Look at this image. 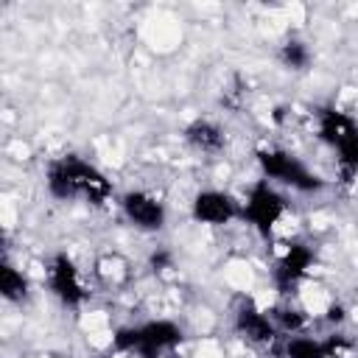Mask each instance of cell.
Wrapping results in <instances>:
<instances>
[{
  "mask_svg": "<svg viewBox=\"0 0 358 358\" xmlns=\"http://www.w3.org/2000/svg\"><path fill=\"white\" fill-rule=\"evenodd\" d=\"M25 288H28V285H25L22 271H17L11 263H6L3 271H0V291H3V296L11 299V302H17V299L25 296Z\"/></svg>",
  "mask_w": 358,
  "mask_h": 358,
  "instance_id": "cell-12",
  "label": "cell"
},
{
  "mask_svg": "<svg viewBox=\"0 0 358 358\" xmlns=\"http://www.w3.org/2000/svg\"><path fill=\"white\" fill-rule=\"evenodd\" d=\"M185 140L201 154H215L224 148V131L213 120H193L185 129Z\"/></svg>",
  "mask_w": 358,
  "mask_h": 358,
  "instance_id": "cell-9",
  "label": "cell"
},
{
  "mask_svg": "<svg viewBox=\"0 0 358 358\" xmlns=\"http://www.w3.org/2000/svg\"><path fill=\"white\" fill-rule=\"evenodd\" d=\"M48 282H50V291H53L62 302H67V305H78V302L87 299V285H84V280H81V271H78V268L73 266V260L64 257V255H59V257L50 263V268H48Z\"/></svg>",
  "mask_w": 358,
  "mask_h": 358,
  "instance_id": "cell-4",
  "label": "cell"
},
{
  "mask_svg": "<svg viewBox=\"0 0 358 358\" xmlns=\"http://www.w3.org/2000/svg\"><path fill=\"white\" fill-rule=\"evenodd\" d=\"M280 59H282L288 67L302 70V67L308 64V48H305L302 42H285L282 50H280Z\"/></svg>",
  "mask_w": 358,
  "mask_h": 358,
  "instance_id": "cell-13",
  "label": "cell"
},
{
  "mask_svg": "<svg viewBox=\"0 0 358 358\" xmlns=\"http://www.w3.org/2000/svg\"><path fill=\"white\" fill-rule=\"evenodd\" d=\"M285 215V201L282 196L268 187L266 182L255 185L249 190V199H246V218L252 227H257L260 232H268L277 227V221Z\"/></svg>",
  "mask_w": 358,
  "mask_h": 358,
  "instance_id": "cell-2",
  "label": "cell"
},
{
  "mask_svg": "<svg viewBox=\"0 0 358 358\" xmlns=\"http://www.w3.org/2000/svg\"><path fill=\"white\" fill-rule=\"evenodd\" d=\"M257 159H260L266 176H271V179H280V182H285V185H291V187H299V190H313V187H319L316 176H310V173L302 168V162H296V157H291V154H285V151H280V148L260 151Z\"/></svg>",
  "mask_w": 358,
  "mask_h": 358,
  "instance_id": "cell-3",
  "label": "cell"
},
{
  "mask_svg": "<svg viewBox=\"0 0 358 358\" xmlns=\"http://www.w3.org/2000/svg\"><path fill=\"white\" fill-rule=\"evenodd\" d=\"M103 358H117V355H103Z\"/></svg>",
  "mask_w": 358,
  "mask_h": 358,
  "instance_id": "cell-14",
  "label": "cell"
},
{
  "mask_svg": "<svg viewBox=\"0 0 358 358\" xmlns=\"http://www.w3.org/2000/svg\"><path fill=\"white\" fill-rule=\"evenodd\" d=\"M123 213L131 224H137L140 229H159L165 224V207L162 201H157V196L145 193V190H131L123 196Z\"/></svg>",
  "mask_w": 358,
  "mask_h": 358,
  "instance_id": "cell-5",
  "label": "cell"
},
{
  "mask_svg": "<svg viewBox=\"0 0 358 358\" xmlns=\"http://www.w3.org/2000/svg\"><path fill=\"white\" fill-rule=\"evenodd\" d=\"M95 271H98V277H101L106 285H123V282L129 280V266H126V260L117 257V255L101 257Z\"/></svg>",
  "mask_w": 358,
  "mask_h": 358,
  "instance_id": "cell-10",
  "label": "cell"
},
{
  "mask_svg": "<svg viewBox=\"0 0 358 358\" xmlns=\"http://www.w3.org/2000/svg\"><path fill=\"white\" fill-rule=\"evenodd\" d=\"M48 187L59 199H87L92 204L106 201L109 193H112L106 176L98 173L92 165L76 159V157H64V159H59V162L50 165V171H48Z\"/></svg>",
  "mask_w": 358,
  "mask_h": 358,
  "instance_id": "cell-1",
  "label": "cell"
},
{
  "mask_svg": "<svg viewBox=\"0 0 358 358\" xmlns=\"http://www.w3.org/2000/svg\"><path fill=\"white\" fill-rule=\"evenodd\" d=\"M235 327H238V333L246 338V344H252V347H271L274 341H277V327H274V322H271V316L268 313H263V310H257V308H252V305H246V308H241L238 310V316H235Z\"/></svg>",
  "mask_w": 358,
  "mask_h": 358,
  "instance_id": "cell-6",
  "label": "cell"
},
{
  "mask_svg": "<svg viewBox=\"0 0 358 358\" xmlns=\"http://www.w3.org/2000/svg\"><path fill=\"white\" fill-rule=\"evenodd\" d=\"M285 358H324V344L310 336H291L285 344Z\"/></svg>",
  "mask_w": 358,
  "mask_h": 358,
  "instance_id": "cell-11",
  "label": "cell"
},
{
  "mask_svg": "<svg viewBox=\"0 0 358 358\" xmlns=\"http://www.w3.org/2000/svg\"><path fill=\"white\" fill-rule=\"evenodd\" d=\"M232 215H235V204L221 190H204L193 199V218L201 221V224L221 227V224L232 221Z\"/></svg>",
  "mask_w": 358,
  "mask_h": 358,
  "instance_id": "cell-7",
  "label": "cell"
},
{
  "mask_svg": "<svg viewBox=\"0 0 358 358\" xmlns=\"http://www.w3.org/2000/svg\"><path fill=\"white\" fill-rule=\"evenodd\" d=\"M308 268H310V252L302 243H288L277 263V280L282 285H294L308 274Z\"/></svg>",
  "mask_w": 358,
  "mask_h": 358,
  "instance_id": "cell-8",
  "label": "cell"
}]
</instances>
